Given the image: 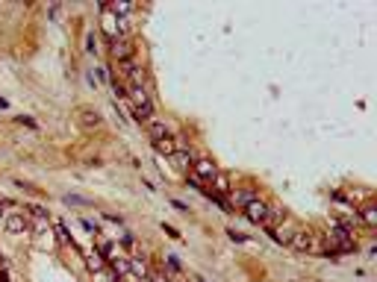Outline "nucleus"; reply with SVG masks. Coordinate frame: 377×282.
Listing matches in <instances>:
<instances>
[{"instance_id": "obj_15", "label": "nucleus", "mask_w": 377, "mask_h": 282, "mask_svg": "<svg viewBox=\"0 0 377 282\" xmlns=\"http://www.w3.org/2000/svg\"><path fill=\"white\" fill-rule=\"evenodd\" d=\"M357 218H363L366 223H369V226H375V223H377V212L372 209V206H369V209H363V215H357Z\"/></svg>"}, {"instance_id": "obj_14", "label": "nucleus", "mask_w": 377, "mask_h": 282, "mask_svg": "<svg viewBox=\"0 0 377 282\" xmlns=\"http://www.w3.org/2000/svg\"><path fill=\"white\" fill-rule=\"evenodd\" d=\"M154 147H157L159 153H165V156H171V153L177 150V147H174V144H171L168 138H162V141H154Z\"/></svg>"}, {"instance_id": "obj_16", "label": "nucleus", "mask_w": 377, "mask_h": 282, "mask_svg": "<svg viewBox=\"0 0 377 282\" xmlns=\"http://www.w3.org/2000/svg\"><path fill=\"white\" fill-rule=\"evenodd\" d=\"M89 268H92V271H103V259H100L97 253H92V256H89Z\"/></svg>"}, {"instance_id": "obj_5", "label": "nucleus", "mask_w": 377, "mask_h": 282, "mask_svg": "<svg viewBox=\"0 0 377 282\" xmlns=\"http://www.w3.org/2000/svg\"><path fill=\"white\" fill-rule=\"evenodd\" d=\"M133 118L139 121V124H151L154 121V103L148 100V103H139L136 109H133Z\"/></svg>"}, {"instance_id": "obj_25", "label": "nucleus", "mask_w": 377, "mask_h": 282, "mask_svg": "<svg viewBox=\"0 0 377 282\" xmlns=\"http://www.w3.org/2000/svg\"><path fill=\"white\" fill-rule=\"evenodd\" d=\"M9 206H12L9 200H0V220H3V209H9Z\"/></svg>"}, {"instance_id": "obj_13", "label": "nucleus", "mask_w": 377, "mask_h": 282, "mask_svg": "<svg viewBox=\"0 0 377 282\" xmlns=\"http://www.w3.org/2000/svg\"><path fill=\"white\" fill-rule=\"evenodd\" d=\"M115 274H130V259H109Z\"/></svg>"}, {"instance_id": "obj_23", "label": "nucleus", "mask_w": 377, "mask_h": 282, "mask_svg": "<svg viewBox=\"0 0 377 282\" xmlns=\"http://www.w3.org/2000/svg\"><path fill=\"white\" fill-rule=\"evenodd\" d=\"M162 229H165V232H168V235H171V238H180V232H177V229H174V226H168V223H162Z\"/></svg>"}, {"instance_id": "obj_1", "label": "nucleus", "mask_w": 377, "mask_h": 282, "mask_svg": "<svg viewBox=\"0 0 377 282\" xmlns=\"http://www.w3.org/2000/svg\"><path fill=\"white\" fill-rule=\"evenodd\" d=\"M191 168H194V177H197L200 183H215V180H218V168H215V162H209V159H194Z\"/></svg>"}, {"instance_id": "obj_3", "label": "nucleus", "mask_w": 377, "mask_h": 282, "mask_svg": "<svg viewBox=\"0 0 377 282\" xmlns=\"http://www.w3.org/2000/svg\"><path fill=\"white\" fill-rule=\"evenodd\" d=\"M112 56H115L118 62L133 59V44H130L127 38H115V41H112Z\"/></svg>"}, {"instance_id": "obj_19", "label": "nucleus", "mask_w": 377, "mask_h": 282, "mask_svg": "<svg viewBox=\"0 0 377 282\" xmlns=\"http://www.w3.org/2000/svg\"><path fill=\"white\" fill-rule=\"evenodd\" d=\"M86 50H89V53H94V50H97V44H94V35H92V32L86 35Z\"/></svg>"}, {"instance_id": "obj_2", "label": "nucleus", "mask_w": 377, "mask_h": 282, "mask_svg": "<svg viewBox=\"0 0 377 282\" xmlns=\"http://www.w3.org/2000/svg\"><path fill=\"white\" fill-rule=\"evenodd\" d=\"M245 215H248V220H253V223H262V220L268 218V206H265V203L256 197L253 203H248V206H245Z\"/></svg>"}, {"instance_id": "obj_9", "label": "nucleus", "mask_w": 377, "mask_h": 282, "mask_svg": "<svg viewBox=\"0 0 377 282\" xmlns=\"http://www.w3.org/2000/svg\"><path fill=\"white\" fill-rule=\"evenodd\" d=\"M80 124L83 126H97L100 124V115L92 112V109H80Z\"/></svg>"}, {"instance_id": "obj_8", "label": "nucleus", "mask_w": 377, "mask_h": 282, "mask_svg": "<svg viewBox=\"0 0 377 282\" xmlns=\"http://www.w3.org/2000/svg\"><path fill=\"white\" fill-rule=\"evenodd\" d=\"M148 132H151V138H154V141L168 138V126L162 124V121H151V124H148Z\"/></svg>"}, {"instance_id": "obj_22", "label": "nucleus", "mask_w": 377, "mask_h": 282, "mask_svg": "<svg viewBox=\"0 0 377 282\" xmlns=\"http://www.w3.org/2000/svg\"><path fill=\"white\" fill-rule=\"evenodd\" d=\"M15 121H18V124H27V126H35V121H32V118H27V115H18Z\"/></svg>"}, {"instance_id": "obj_17", "label": "nucleus", "mask_w": 377, "mask_h": 282, "mask_svg": "<svg viewBox=\"0 0 377 282\" xmlns=\"http://www.w3.org/2000/svg\"><path fill=\"white\" fill-rule=\"evenodd\" d=\"M65 203H74V206H89V200H83V197H77V194H68V197H65Z\"/></svg>"}, {"instance_id": "obj_6", "label": "nucleus", "mask_w": 377, "mask_h": 282, "mask_svg": "<svg viewBox=\"0 0 377 282\" xmlns=\"http://www.w3.org/2000/svg\"><path fill=\"white\" fill-rule=\"evenodd\" d=\"M6 229H9V232H27L30 223H27V218H24L21 212H12V215L6 218Z\"/></svg>"}, {"instance_id": "obj_11", "label": "nucleus", "mask_w": 377, "mask_h": 282, "mask_svg": "<svg viewBox=\"0 0 377 282\" xmlns=\"http://www.w3.org/2000/svg\"><path fill=\"white\" fill-rule=\"evenodd\" d=\"M130 271L136 274V280H142V277H151V274H148V265H145L142 259H130Z\"/></svg>"}, {"instance_id": "obj_21", "label": "nucleus", "mask_w": 377, "mask_h": 282, "mask_svg": "<svg viewBox=\"0 0 377 282\" xmlns=\"http://www.w3.org/2000/svg\"><path fill=\"white\" fill-rule=\"evenodd\" d=\"M35 229H38V232H47V220H44V218H35Z\"/></svg>"}, {"instance_id": "obj_18", "label": "nucleus", "mask_w": 377, "mask_h": 282, "mask_svg": "<svg viewBox=\"0 0 377 282\" xmlns=\"http://www.w3.org/2000/svg\"><path fill=\"white\" fill-rule=\"evenodd\" d=\"M227 235H230V241H236V244H242V241H245V235H242V232H236V229H230Z\"/></svg>"}, {"instance_id": "obj_10", "label": "nucleus", "mask_w": 377, "mask_h": 282, "mask_svg": "<svg viewBox=\"0 0 377 282\" xmlns=\"http://www.w3.org/2000/svg\"><path fill=\"white\" fill-rule=\"evenodd\" d=\"M130 97L136 100V106L139 103H148V94H145V86L142 83H130Z\"/></svg>"}, {"instance_id": "obj_27", "label": "nucleus", "mask_w": 377, "mask_h": 282, "mask_svg": "<svg viewBox=\"0 0 377 282\" xmlns=\"http://www.w3.org/2000/svg\"><path fill=\"white\" fill-rule=\"evenodd\" d=\"M0 262H3V253H0Z\"/></svg>"}, {"instance_id": "obj_12", "label": "nucleus", "mask_w": 377, "mask_h": 282, "mask_svg": "<svg viewBox=\"0 0 377 282\" xmlns=\"http://www.w3.org/2000/svg\"><path fill=\"white\" fill-rule=\"evenodd\" d=\"M233 197H236V203L248 206V203H253V200H256V191H236Z\"/></svg>"}, {"instance_id": "obj_26", "label": "nucleus", "mask_w": 377, "mask_h": 282, "mask_svg": "<svg viewBox=\"0 0 377 282\" xmlns=\"http://www.w3.org/2000/svg\"><path fill=\"white\" fill-rule=\"evenodd\" d=\"M136 282H151V277H142V280H136Z\"/></svg>"}, {"instance_id": "obj_24", "label": "nucleus", "mask_w": 377, "mask_h": 282, "mask_svg": "<svg viewBox=\"0 0 377 282\" xmlns=\"http://www.w3.org/2000/svg\"><path fill=\"white\" fill-rule=\"evenodd\" d=\"M151 282H171V280H168V277H162V274H154V277H151Z\"/></svg>"}, {"instance_id": "obj_20", "label": "nucleus", "mask_w": 377, "mask_h": 282, "mask_svg": "<svg viewBox=\"0 0 377 282\" xmlns=\"http://www.w3.org/2000/svg\"><path fill=\"white\" fill-rule=\"evenodd\" d=\"M165 259H168V268H171V271H180V262H177V256H165Z\"/></svg>"}, {"instance_id": "obj_7", "label": "nucleus", "mask_w": 377, "mask_h": 282, "mask_svg": "<svg viewBox=\"0 0 377 282\" xmlns=\"http://www.w3.org/2000/svg\"><path fill=\"white\" fill-rule=\"evenodd\" d=\"M171 162H174L177 168H186V165H191V150H186V147H177V150L171 153Z\"/></svg>"}, {"instance_id": "obj_4", "label": "nucleus", "mask_w": 377, "mask_h": 282, "mask_svg": "<svg viewBox=\"0 0 377 282\" xmlns=\"http://www.w3.org/2000/svg\"><path fill=\"white\" fill-rule=\"evenodd\" d=\"M295 250H301V253H307V250H313L315 244H313V235L310 232H292V241H289Z\"/></svg>"}]
</instances>
